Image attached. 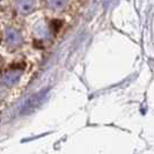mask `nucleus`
<instances>
[{"instance_id": "nucleus-1", "label": "nucleus", "mask_w": 154, "mask_h": 154, "mask_svg": "<svg viewBox=\"0 0 154 154\" xmlns=\"http://www.w3.org/2000/svg\"><path fill=\"white\" fill-rule=\"evenodd\" d=\"M44 94H45V92L38 93V94L34 95L32 97H30L29 100L27 101V103H26L24 107H23V110H22L23 114H28V112H30V111H32V110H35V109L37 108L39 106V103L43 100Z\"/></svg>"}, {"instance_id": "nucleus-2", "label": "nucleus", "mask_w": 154, "mask_h": 154, "mask_svg": "<svg viewBox=\"0 0 154 154\" xmlns=\"http://www.w3.org/2000/svg\"><path fill=\"white\" fill-rule=\"evenodd\" d=\"M5 37H6L7 44H9V45L13 46V48L19 46L21 44V42H22V38H21L20 34H19L17 31L14 30V29H7Z\"/></svg>"}, {"instance_id": "nucleus-3", "label": "nucleus", "mask_w": 154, "mask_h": 154, "mask_svg": "<svg viewBox=\"0 0 154 154\" xmlns=\"http://www.w3.org/2000/svg\"><path fill=\"white\" fill-rule=\"evenodd\" d=\"M20 77H21V71L20 69H11V71H7L2 75V81H4L5 85L12 86L20 79Z\"/></svg>"}, {"instance_id": "nucleus-4", "label": "nucleus", "mask_w": 154, "mask_h": 154, "mask_svg": "<svg viewBox=\"0 0 154 154\" xmlns=\"http://www.w3.org/2000/svg\"><path fill=\"white\" fill-rule=\"evenodd\" d=\"M16 5L20 12L22 13H29L34 8V0H17Z\"/></svg>"}, {"instance_id": "nucleus-5", "label": "nucleus", "mask_w": 154, "mask_h": 154, "mask_svg": "<svg viewBox=\"0 0 154 154\" xmlns=\"http://www.w3.org/2000/svg\"><path fill=\"white\" fill-rule=\"evenodd\" d=\"M50 5L56 9H60V8L65 7L67 4V0H49Z\"/></svg>"}]
</instances>
